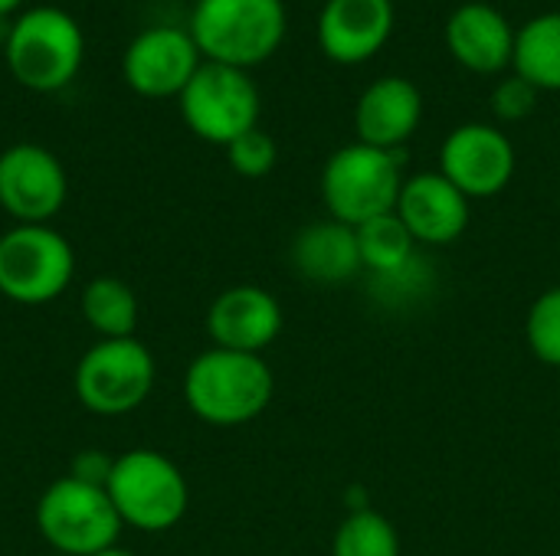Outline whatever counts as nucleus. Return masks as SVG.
Returning a JSON list of instances; mask_svg holds the SVG:
<instances>
[{"label":"nucleus","instance_id":"nucleus-1","mask_svg":"<svg viewBox=\"0 0 560 556\" xmlns=\"http://www.w3.org/2000/svg\"><path fill=\"white\" fill-rule=\"evenodd\" d=\"M276 380L262 354L210 347L190 360L184 374V400L190 413L217 429L246 426L272 403Z\"/></svg>","mask_w":560,"mask_h":556},{"label":"nucleus","instance_id":"nucleus-2","mask_svg":"<svg viewBox=\"0 0 560 556\" xmlns=\"http://www.w3.org/2000/svg\"><path fill=\"white\" fill-rule=\"evenodd\" d=\"M285 23L282 0H197L187 29L207 62L253 69L282 46Z\"/></svg>","mask_w":560,"mask_h":556},{"label":"nucleus","instance_id":"nucleus-3","mask_svg":"<svg viewBox=\"0 0 560 556\" xmlns=\"http://www.w3.org/2000/svg\"><path fill=\"white\" fill-rule=\"evenodd\" d=\"M82 26L62 7H30L16 13L3 43L10 75L30 92L66 88L82 69Z\"/></svg>","mask_w":560,"mask_h":556},{"label":"nucleus","instance_id":"nucleus-4","mask_svg":"<svg viewBox=\"0 0 560 556\" xmlns=\"http://www.w3.org/2000/svg\"><path fill=\"white\" fill-rule=\"evenodd\" d=\"M400 167V151H384L361 141L338 147L322 170V200L331 220L358 229L394 213L404 190Z\"/></svg>","mask_w":560,"mask_h":556},{"label":"nucleus","instance_id":"nucleus-5","mask_svg":"<svg viewBox=\"0 0 560 556\" xmlns=\"http://www.w3.org/2000/svg\"><path fill=\"white\" fill-rule=\"evenodd\" d=\"M105 492L125 528L141 534H164L180 524L190 505L184 472L154 449H128L115 456Z\"/></svg>","mask_w":560,"mask_h":556},{"label":"nucleus","instance_id":"nucleus-6","mask_svg":"<svg viewBox=\"0 0 560 556\" xmlns=\"http://www.w3.org/2000/svg\"><path fill=\"white\" fill-rule=\"evenodd\" d=\"M121 518L105 488L72 475L56 478L36 501V531L62 556H95L118 544Z\"/></svg>","mask_w":560,"mask_h":556},{"label":"nucleus","instance_id":"nucleus-7","mask_svg":"<svg viewBox=\"0 0 560 556\" xmlns=\"http://www.w3.org/2000/svg\"><path fill=\"white\" fill-rule=\"evenodd\" d=\"M75 275L69 239L49 223H16L0 236V295L36 308L56 301Z\"/></svg>","mask_w":560,"mask_h":556},{"label":"nucleus","instance_id":"nucleus-8","mask_svg":"<svg viewBox=\"0 0 560 556\" xmlns=\"http://www.w3.org/2000/svg\"><path fill=\"white\" fill-rule=\"evenodd\" d=\"M154 380V354L138 338L95 341L72 374L79 403L95 416H125L138 410L151 397Z\"/></svg>","mask_w":560,"mask_h":556},{"label":"nucleus","instance_id":"nucleus-9","mask_svg":"<svg viewBox=\"0 0 560 556\" xmlns=\"http://www.w3.org/2000/svg\"><path fill=\"white\" fill-rule=\"evenodd\" d=\"M187 128L210 144H233L240 134L259 128V88L246 69L200 62L187 88L177 95Z\"/></svg>","mask_w":560,"mask_h":556},{"label":"nucleus","instance_id":"nucleus-10","mask_svg":"<svg viewBox=\"0 0 560 556\" xmlns=\"http://www.w3.org/2000/svg\"><path fill=\"white\" fill-rule=\"evenodd\" d=\"M440 174L469 200L499 197L515 177V147L495 125H459L440 147Z\"/></svg>","mask_w":560,"mask_h":556},{"label":"nucleus","instance_id":"nucleus-11","mask_svg":"<svg viewBox=\"0 0 560 556\" xmlns=\"http://www.w3.org/2000/svg\"><path fill=\"white\" fill-rule=\"evenodd\" d=\"M200 62L203 56L190 29L161 23L141 29L128 43L121 56V75L141 98H177Z\"/></svg>","mask_w":560,"mask_h":556},{"label":"nucleus","instance_id":"nucleus-12","mask_svg":"<svg viewBox=\"0 0 560 556\" xmlns=\"http://www.w3.org/2000/svg\"><path fill=\"white\" fill-rule=\"evenodd\" d=\"M69 193L59 157L43 144H10L0 154V206L16 223H49Z\"/></svg>","mask_w":560,"mask_h":556},{"label":"nucleus","instance_id":"nucleus-13","mask_svg":"<svg viewBox=\"0 0 560 556\" xmlns=\"http://www.w3.org/2000/svg\"><path fill=\"white\" fill-rule=\"evenodd\" d=\"M282 331V305L259 285H233L220 292L207 311V334L213 347L262 354Z\"/></svg>","mask_w":560,"mask_h":556},{"label":"nucleus","instance_id":"nucleus-14","mask_svg":"<svg viewBox=\"0 0 560 556\" xmlns=\"http://www.w3.org/2000/svg\"><path fill=\"white\" fill-rule=\"evenodd\" d=\"M394 33V0H325L318 46L331 62L358 66L384 49Z\"/></svg>","mask_w":560,"mask_h":556},{"label":"nucleus","instance_id":"nucleus-15","mask_svg":"<svg viewBox=\"0 0 560 556\" xmlns=\"http://www.w3.org/2000/svg\"><path fill=\"white\" fill-rule=\"evenodd\" d=\"M413 242L420 246H453L469 226V197L456 190L440 170L413 174L404 180L397 210Z\"/></svg>","mask_w":560,"mask_h":556},{"label":"nucleus","instance_id":"nucleus-16","mask_svg":"<svg viewBox=\"0 0 560 556\" xmlns=\"http://www.w3.org/2000/svg\"><path fill=\"white\" fill-rule=\"evenodd\" d=\"M515 33L509 16L492 3H463L446 20V49L459 66L479 75H499L515 59Z\"/></svg>","mask_w":560,"mask_h":556},{"label":"nucleus","instance_id":"nucleus-17","mask_svg":"<svg viewBox=\"0 0 560 556\" xmlns=\"http://www.w3.org/2000/svg\"><path fill=\"white\" fill-rule=\"evenodd\" d=\"M423 118V95L404 75H384L371 82L354 108L358 141L384 151H400L413 138Z\"/></svg>","mask_w":560,"mask_h":556},{"label":"nucleus","instance_id":"nucleus-18","mask_svg":"<svg viewBox=\"0 0 560 556\" xmlns=\"http://www.w3.org/2000/svg\"><path fill=\"white\" fill-rule=\"evenodd\" d=\"M292 265L302 279L318 285L348 282L364 269L354 226H345L338 220H322L305 226L292 239Z\"/></svg>","mask_w":560,"mask_h":556},{"label":"nucleus","instance_id":"nucleus-19","mask_svg":"<svg viewBox=\"0 0 560 556\" xmlns=\"http://www.w3.org/2000/svg\"><path fill=\"white\" fill-rule=\"evenodd\" d=\"M512 69L538 92H560V10L528 20L515 33Z\"/></svg>","mask_w":560,"mask_h":556},{"label":"nucleus","instance_id":"nucleus-20","mask_svg":"<svg viewBox=\"0 0 560 556\" xmlns=\"http://www.w3.org/2000/svg\"><path fill=\"white\" fill-rule=\"evenodd\" d=\"M85 324L98 334V341L135 338L138 328V298L128 282L115 275H98L82 288L79 298Z\"/></svg>","mask_w":560,"mask_h":556},{"label":"nucleus","instance_id":"nucleus-21","mask_svg":"<svg viewBox=\"0 0 560 556\" xmlns=\"http://www.w3.org/2000/svg\"><path fill=\"white\" fill-rule=\"evenodd\" d=\"M358 233V249H361V265L381 279H397L410 262H413V236L404 226V220L397 213L377 216L364 226L354 229Z\"/></svg>","mask_w":560,"mask_h":556},{"label":"nucleus","instance_id":"nucleus-22","mask_svg":"<svg viewBox=\"0 0 560 556\" xmlns=\"http://www.w3.org/2000/svg\"><path fill=\"white\" fill-rule=\"evenodd\" d=\"M331 556H400V534L384 514L354 511L338 524Z\"/></svg>","mask_w":560,"mask_h":556},{"label":"nucleus","instance_id":"nucleus-23","mask_svg":"<svg viewBox=\"0 0 560 556\" xmlns=\"http://www.w3.org/2000/svg\"><path fill=\"white\" fill-rule=\"evenodd\" d=\"M525 341L532 354L560 370V285L541 292L525 318Z\"/></svg>","mask_w":560,"mask_h":556},{"label":"nucleus","instance_id":"nucleus-24","mask_svg":"<svg viewBox=\"0 0 560 556\" xmlns=\"http://www.w3.org/2000/svg\"><path fill=\"white\" fill-rule=\"evenodd\" d=\"M226 161H230V167L240 177L259 180V177H266L276 167L279 147L272 141V134H266L262 128H253V131L240 134L233 144H226Z\"/></svg>","mask_w":560,"mask_h":556},{"label":"nucleus","instance_id":"nucleus-25","mask_svg":"<svg viewBox=\"0 0 560 556\" xmlns=\"http://www.w3.org/2000/svg\"><path fill=\"white\" fill-rule=\"evenodd\" d=\"M538 95L541 92L528 79H522L518 72H512L509 79H502L495 85V92H492V111H495L499 121H509V125L525 121L538 108Z\"/></svg>","mask_w":560,"mask_h":556},{"label":"nucleus","instance_id":"nucleus-26","mask_svg":"<svg viewBox=\"0 0 560 556\" xmlns=\"http://www.w3.org/2000/svg\"><path fill=\"white\" fill-rule=\"evenodd\" d=\"M112 465H115V459H108V456H102V452H95V449H85V452H79V456L72 459L69 475L79 478V482H85V485L105 488V482H108V475H112Z\"/></svg>","mask_w":560,"mask_h":556},{"label":"nucleus","instance_id":"nucleus-27","mask_svg":"<svg viewBox=\"0 0 560 556\" xmlns=\"http://www.w3.org/2000/svg\"><path fill=\"white\" fill-rule=\"evenodd\" d=\"M23 7V0H0V16H10Z\"/></svg>","mask_w":560,"mask_h":556},{"label":"nucleus","instance_id":"nucleus-28","mask_svg":"<svg viewBox=\"0 0 560 556\" xmlns=\"http://www.w3.org/2000/svg\"><path fill=\"white\" fill-rule=\"evenodd\" d=\"M95 556H135V554H128V551H121V547L115 544V547H108V551H102V554H95Z\"/></svg>","mask_w":560,"mask_h":556}]
</instances>
